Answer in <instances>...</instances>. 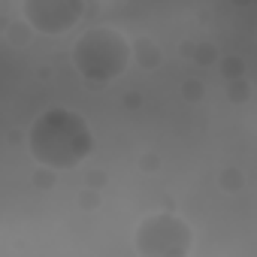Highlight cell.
<instances>
[{"mask_svg":"<svg viewBox=\"0 0 257 257\" xmlns=\"http://www.w3.org/2000/svg\"><path fill=\"white\" fill-rule=\"evenodd\" d=\"M131 64V43L115 28H88L73 46V67L88 82H112Z\"/></svg>","mask_w":257,"mask_h":257,"instance_id":"cell-2","label":"cell"},{"mask_svg":"<svg viewBox=\"0 0 257 257\" xmlns=\"http://www.w3.org/2000/svg\"><path fill=\"white\" fill-rule=\"evenodd\" d=\"M0 10H4V0H0Z\"/></svg>","mask_w":257,"mask_h":257,"instance_id":"cell-5","label":"cell"},{"mask_svg":"<svg viewBox=\"0 0 257 257\" xmlns=\"http://www.w3.org/2000/svg\"><path fill=\"white\" fill-rule=\"evenodd\" d=\"M82 13H85L82 0H22L25 22L46 37H61L73 31L82 22Z\"/></svg>","mask_w":257,"mask_h":257,"instance_id":"cell-4","label":"cell"},{"mask_svg":"<svg viewBox=\"0 0 257 257\" xmlns=\"http://www.w3.org/2000/svg\"><path fill=\"white\" fill-rule=\"evenodd\" d=\"M134 248L143 257H188L194 251V230L170 212H155L140 221Z\"/></svg>","mask_w":257,"mask_h":257,"instance_id":"cell-3","label":"cell"},{"mask_svg":"<svg viewBox=\"0 0 257 257\" xmlns=\"http://www.w3.org/2000/svg\"><path fill=\"white\" fill-rule=\"evenodd\" d=\"M28 149H31V155L40 167L73 170L91 155L94 137H91L88 121L79 112L55 106V109H46L31 124Z\"/></svg>","mask_w":257,"mask_h":257,"instance_id":"cell-1","label":"cell"}]
</instances>
